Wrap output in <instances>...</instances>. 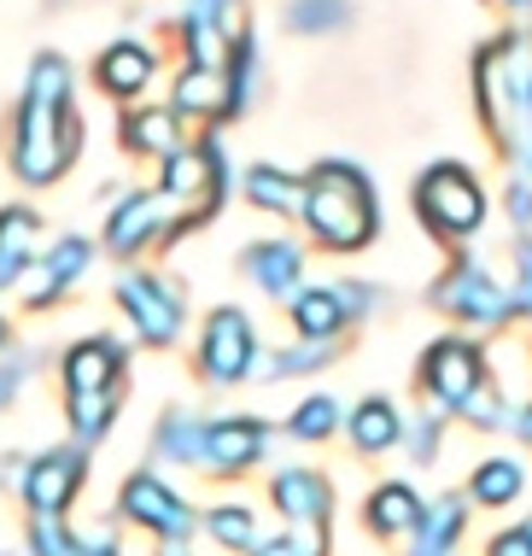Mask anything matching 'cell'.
<instances>
[{
    "label": "cell",
    "mask_w": 532,
    "mask_h": 556,
    "mask_svg": "<svg viewBox=\"0 0 532 556\" xmlns=\"http://www.w3.org/2000/svg\"><path fill=\"white\" fill-rule=\"evenodd\" d=\"M76 153H83V112L71 94V65L59 53H36L7 117V164L18 182L48 188L76 164Z\"/></svg>",
    "instance_id": "obj_1"
},
{
    "label": "cell",
    "mask_w": 532,
    "mask_h": 556,
    "mask_svg": "<svg viewBox=\"0 0 532 556\" xmlns=\"http://www.w3.org/2000/svg\"><path fill=\"white\" fill-rule=\"evenodd\" d=\"M235 7L240 0H181V48H188V65H223V48L235 36Z\"/></svg>",
    "instance_id": "obj_18"
},
{
    "label": "cell",
    "mask_w": 532,
    "mask_h": 556,
    "mask_svg": "<svg viewBox=\"0 0 532 556\" xmlns=\"http://www.w3.org/2000/svg\"><path fill=\"white\" fill-rule=\"evenodd\" d=\"M159 77V53L147 41H112L100 59H94V88L112 100H135L147 94V83Z\"/></svg>",
    "instance_id": "obj_21"
},
{
    "label": "cell",
    "mask_w": 532,
    "mask_h": 556,
    "mask_svg": "<svg viewBox=\"0 0 532 556\" xmlns=\"http://www.w3.org/2000/svg\"><path fill=\"white\" fill-rule=\"evenodd\" d=\"M474 112L509 170L532 164V24H509L474 53Z\"/></svg>",
    "instance_id": "obj_2"
},
{
    "label": "cell",
    "mask_w": 532,
    "mask_h": 556,
    "mask_svg": "<svg viewBox=\"0 0 532 556\" xmlns=\"http://www.w3.org/2000/svg\"><path fill=\"white\" fill-rule=\"evenodd\" d=\"M117 311L129 317V328L141 334V345L164 352V345L181 340V323H188V299L170 276H152V269H129L117 276Z\"/></svg>",
    "instance_id": "obj_11"
},
{
    "label": "cell",
    "mask_w": 532,
    "mask_h": 556,
    "mask_svg": "<svg viewBox=\"0 0 532 556\" xmlns=\"http://www.w3.org/2000/svg\"><path fill=\"white\" fill-rule=\"evenodd\" d=\"M527 170H532V164H527Z\"/></svg>",
    "instance_id": "obj_49"
},
{
    "label": "cell",
    "mask_w": 532,
    "mask_h": 556,
    "mask_svg": "<svg viewBox=\"0 0 532 556\" xmlns=\"http://www.w3.org/2000/svg\"><path fill=\"white\" fill-rule=\"evenodd\" d=\"M240 193H246L257 212H269V217H299L304 176H287V170H276V164H252V170L240 176Z\"/></svg>",
    "instance_id": "obj_29"
},
{
    "label": "cell",
    "mask_w": 532,
    "mask_h": 556,
    "mask_svg": "<svg viewBox=\"0 0 532 556\" xmlns=\"http://www.w3.org/2000/svg\"><path fill=\"white\" fill-rule=\"evenodd\" d=\"M117 410H124V393H65V422L76 433V445H100L112 433Z\"/></svg>",
    "instance_id": "obj_32"
},
{
    "label": "cell",
    "mask_w": 532,
    "mask_h": 556,
    "mask_svg": "<svg viewBox=\"0 0 532 556\" xmlns=\"http://www.w3.org/2000/svg\"><path fill=\"white\" fill-rule=\"evenodd\" d=\"M409 205H416L421 229H428L439 247H468V240L485 229V217H492L485 182L456 159L428 164V170L416 176V188H409Z\"/></svg>",
    "instance_id": "obj_5"
},
{
    "label": "cell",
    "mask_w": 532,
    "mask_h": 556,
    "mask_svg": "<svg viewBox=\"0 0 532 556\" xmlns=\"http://www.w3.org/2000/svg\"><path fill=\"white\" fill-rule=\"evenodd\" d=\"M12 345V323H7V311H0V352Z\"/></svg>",
    "instance_id": "obj_46"
},
{
    "label": "cell",
    "mask_w": 532,
    "mask_h": 556,
    "mask_svg": "<svg viewBox=\"0 0 532 556\" xmlns=\"http://www.w3.org/2000/svg\"><path fill=\"white\" fill-rule=\"evenodd\" d=\"M269 440H276V428H269L264 416H211L200 475L205 480H240L246 469H257V463L269 457Z\"/></svg>",
    "instance_id": "obj_13"
},
{
    "label": "cell",
    "mask_w": 532,
    "mask_h": 556,
    "mask_svg": "<svg viewBox=\"0 0 532 556\" xmlns=\"http://www.w3.org/2000/svg\"><path fill=\"white\" fill-rule=\"evenodd\" d=\"M299 223L322 252H363L380 235V193L369 170L352 159H322L304 170V200Z\"/></svg>",
    "instance_id": "obj_4"
},
{
    "label": "cell",
    "mask_w": 532,
    "mask_h": 556,
    "mask_svg": "<svg viewBox=\"0 0 532 556\" xmlns=\"http://www.w3.org/2000/svg\"><path fill=\"white\" fill-rule=\"evenodd\" d=\"M269 504L281 509V521H328L333 480L322 469H276L269 475Z\"/></svg>",
    "instance_id": "obj_20"
},
{
    "label": "cell",
    "mask_w": 532,
    "mask_h": 556,
    "mask_svg": "<svg viewBox=\"0 0 532 556\" xmlns=\"http://www.w3.org/2000/svg\"><path fill=\"white\" fill-rule=\"evenodd\" d=\"M480 7L504 12V18H515V24H532V0H480Z\"/></svg>",
    "instance_id": "obj_43"
},
{
    "label": "cell",
    "mask_w": 532,
    "mask_h": 556,
    "mask_svg": "<svg viewBox=\"0 0 532 556\" xmlns=\"http://www.w3.org/2000/svg\"><path fill=\"white\" fill-rule=\"evenodd\" d=\"M340 357V340H287L276 352H264V375L269 381H293V375H322Z\"/></svg>",
    "instance_id": "obj_31"
},
{
    "label": "cell",
    "mask_w": 532,
    "mask_h": 556,
    "mask_svg": "<svg viewBox=\"0 0 532 556\" xmlns=\"http://www.w3.org/2000/svg\"><path fill=\"white\" fill-rule=\"evenodd\" d=\"M159 556H193L188 545H159Z\"/></svg>",
    "instance_id": "obj_47"
},
{
    "label": "cell",
    "mask_w": 532,
    "mask_h": 556,
    "mask_svg": "<svg viewBox=\"0 0 532 556\" xmlns=\"http://www.w3.org/2000/svg\"><path fill=\"white\" fill-rule=\"evenodd\" d=\"M36 240H41V217L29 205H7L0 212V288L24 281V269L36 264Z\"/></svg>",
    "instance_id": "obj_26"
},
{
    "label": "cell",
    "mask_w": 532,
    "mask_h": 556,
    "mask_svg": "<svg viewBox=\"0 0 532 556\" xmlns=\"http://www.w3.org/2000/svg\"><path fill=\"white\" fill-rule=\"evenodd\" d=\"M421 516H428V498H421L409 480H380L369 498H363V528H369V539H380V545L409 539L421 528Z\"/></svg>",
    "instance_id": "obj_19"
},
{
    "label": "cell",
    "mask_w": 532,
    "mask_h": 556,
    "mask_svg": "<svg viewBox=\"0 0 532 556\" xmlns=\"http://www.w3.org/2000/svg\"><path fill=\"white\" fill-rule=\"evenodd\" d=\"M380 293L369 281H304L287 299V317H293L299 340H340L345 328H357L363 317H375Z\"/></svg>",
    "instance_id": "obj_9"
},
{
    "label": "cell",
    "mask_w": 532,
    "mask_h": 556,
    "mask_svg": "<svg viewBox=\"0 0 532 556\" xmlns=\"http://www.w3.org/2000/svg\"><path fill=\"white\" fill-rule=\"evenodd\" d=\"M235 264H240V276H246L264 299H293L304 288V247H299V240H287V235L252 240Z\"/></svg>",
    "instance_id": "obj_17"
},
{
    "label": "cell",
    "mask_w": 532,
    "mask_h": 556,
    "mask_svg": "<svg viewBox=\"0 0 532 556\" xmlns=\"http://www.w3.org/2000/svg\"><path fill=\"white\" fill-rule=\"evenodd\" d=\"M88 486V445H48L18 463V498L29 516H65Z\"/></svg>",
    "instance_id": "obj_12"
},
{
    "label": "cell",
    "mask_w": 532,
    "mask_h": 556,
    "mask_svg": "<svg viewBox=\"0 0 532 556\" xmlns=\"http://www.w3.org/2000/svg\"><path fill=\"white\" fill-rule=\"evenodd\" d=\"M485 556H532V528H527V521H521V528H504L492 545H485Z\"/></svg>",
    "instance_id": "obj_41"
},
{
    "label": "cell",
    "mask_w": 532,
    "mask_h": 556,
    "mask_svg": "<svg viewBox=\"0 0 532 556\" xmlns=\"http://www.w3.org/2000/svg\"><path fill=\"white\" fill-rule=\"evenodd\" d=\"M264 364V345H257V328L240 305H217L200 328V345H193V375L205 387H240L252 381V369Z\"/></svg>",
    "instance_id": "obj_8"
},
{
    "label": "cell",
    "mask_w": 532,
    "mask_h": 556,
    "mask_svg": "<svg viewBox=\"0 0 532 556\" xmlns=\"http://www.w3.org/2000/svg\"><path fill=\"white\" fill-rule=\"evenodd\" d=\"M340 428H345V410H340L333 393H311L293 416H287V440H299V445H322Z\"/></svg>",
    "instance_id": "obj_34"
},
{
    "label": "cell",
    "mask_w": 532,
    "mask_h": 556,
    "mask_svg": "<svg viewBox=\"0 0 532 556\" xmlns=\"http://www.w3.org/2000/svg\"><path fill=\"white\" fill-rule=\"evenodd\" d=\"M445 422L451 416L445 410H421L416 422H404V451H409V463H416V469H428V463H439V445H445Z\"/></svg>",
    "instance_id": "obj_37"
},
{
    "label": "cell",
    "mask_w": 532,
    "mask_h": 556,
    "mask_svg": "<svg viewBox=\"0 0 532 556\" xmlns=\"http://www.w3.org/2000/svg\"><path fill=\"white\" fill-rule=\"evenodd\" d=\"M83 556H124L117 539H83Z\"/></svg>",
    "instance_id": "obj_44"
},
{
    "label": "cell",
    "mask_w": 532,
    "mask_h": 556,
    "mask_svg": "<svg viewBox=\"0 0 532 556\" xmlns=\"http://www.w3.org/2000/svg\"><path fill=\"white\" fill-rule=\"evenodd\" d=\"M105 252L112 258H141L147 247H170V212H164V193L159 188H135L112 205L105 217Z\"/></svg>",
    "instance_id": "obj_14"
},
{
    "label": "cell",
    "mask_w": 532,
    "mask_h": 556,
    "mask_svg": "<svg viewBox=\"0 0 532 556\" xmlns=\"http://www.w3.org/2000/svg\"><path fill=\"white\" fill-rule=\"evenodd\" d=\"M428 305L439 311V317H451L463 334H497V328L515 323L509 281L468 247H451V264L433 276Z\"/></svg>",
    "instance_id": "obj_6"
},
{
    "label": "cell",
    "mask_w": 532,
    "mask_h": 556,
    "mask_svg": "<svg viewBox=\"0 0 532 556\" xmlns=\"http://www.w3.org/2000/svg\"><path fill=\"white\" fill-rule=\"evenodd\" d=\"M257 83H264V59H257V36L252 29H235L223 48V94H228V117H246L257 100Z\"/></svg>",
    "instance_id": "obj_25"
},
{
    "label": "cell",
    "mask_w": 532,
    "mask_h": 556,
    "mask_svg": "<svg viewBox=\"0 0 532 556\" xmlns=\"http://www.w3.org/2000/svg\"><path fill=\"white\" fill-rule=\"evenodd\" d=\"M521 492H527V469L515 457H485L468 475V504H480V509H509Z\"/></svg>",
    "instance_id": "obj_30"
},
{
    "label": "cell",
    "mask_w": 532,
    "mask_h": 556,
    "mask_svg": "<svg viewBox=\"0 0 532 556\" xmlns=\"http://www.w3.org/2000/svg\"><path fill=\"white\" fill-rule=\"evenodd\" d=\"M281 24L293 36H340L352 29V0H287Z\"/></svg>",
    "instance_id": "obj_35"
},
{
    "label": "cell",
    "mask_w": 532,
    "mask_h": 556,
    "mask_svg": "<svg viewBox=\"0 0 532 556\" xmlns=\"http://www.w3.org/2000/svg\"><path fill=\"white\" fill-rule=\"evenodd\" d=\"M152 457L170 463V469H200L205 463V422L188 410H164L152 428Z\"/></svg>",
    "instance_id": "obj_28"
},
{
    "label": "cell",
    "mask_w": 532,
    "mask_h": 556,
    "mask_svg": "<svg viewBox=\"0 0 532 556\" xmlns=\"http://www.w3.org/2000/svg\"><path fill=\"white\" fill-rule=\"evenodd\" d=\"M94 264V240H83V235H65V240H53L48 252L36 258V269H29V288H24V305L29 311H48L59 305L76 281H83V269Z\"/></svg>",
    "instance_id": "obj_16"
},
{
    "label": "cell",
    "mask_w": 532,
    "mask_h": 556,
    "mask_svg": "<svg viewBox=\"0 0 532 556\" xmlns=\"http://www.w3.org/2000/svg\"><path fill=\"white\" fill-rule=\"evenodd\" d=\"M117 516L129 521V528L152 533L159 545H188L193 528H200V516H193V504L181 498L164 475L152 469H135L124 486H117Z\"/></svg>",
    "instance_id": "obj_10"
},
{
    "label": "cell",
    "mask_w": 532,
    "mask_h": 556,
    "mask_svg": "<svg viewBox=\"0 0 532 556\" xmlns=\"http://www.w3.org/2000/svg\"><path fill=\"white\" fill-rule=\"evenodd\" d=\"M24 551L29 556H83V539L65 528V516H29Z\"/></svg>",
    "instance_id": "obj_38"
},
{
    "label": "cell",
    "mask_w": 532,
    "mask_h": 556,
    "mask_svg": "<svg viewBox=\"0 0 532 556\" xmlns=\"http://www.w3.org/2000/svg\"><path fill=\"white\" fill-rule=\"evenodd\" d=\"M170 106L181 117H200V124H217L228 117V94H223V65H181V77L170 88Z\"/></svg>",
    "instance_id": "obj_27"
},
{
    "label": "cell",
    "mask_w": 532,
    "mask_h": 556,
    "mask_svg": "<svg viewBox=\"0 0 532 556\" xmlns=\"http://www.w3.org/2000/svg\"><path fill=\"white\" fill-rule=\"evenodd\" d=\"M463 533H468V492H439V498H428L421 528L409 533V556H456Z\"/></svg>",
    "instance_id": "obj_24"
},
{
    "label": "cell",
    "mask_w": 532,
    "mask_h": 556,
    "mask_svg": "<svg viewBox=\"0 0 532 556\" xmlns=\"http://www.w3.org/2000/svg\"><path fill=\"white\" fill-rule=\"evenodd\" d=\"M200 528H205L211 545L228 551V556H252V545L264 539V533H257V516H252L246 504H217V509L200 521Z\"/></svg>",
    "instance_id": "obj_33"
},
{
    "label": "cell",
    "mask_w": 532,
    "mask_h": 556,
    "mask_svg": "<svg viewBox=\"0 0 532 556\" xmlns=\"http://www.w3.org/2000/svg\"><path fill=\"white\" fill-rule=\"evenodd\" d=\"M124 375H129V345L112 334H88L59 357L65 393H124Z\"/></svg>",
    "instance_id": "obj_15"
},
{
    "label": "cell",
    "mask_w": 532,
    "mask_h": 556,
    "mask_svg": "<svg viewBox=\"0 0 532 556\" xmlns=\"http://www.w3.org/2000/svg\"><path fill=\"white\" fill-rule=\"evenodd\" d=\"M504 217H509L515 235L532 229V170H509V182H504Z\"/></svg>",
    "instance_id": "obj_40"
},
{
    "label": "cell",
    "mask_w": 532,
    "mask_h": 556,
    "mask_svg": "<svg viewBox=\"0 0 532 556\" xmlns=\"http://www.w3.org/2000/svg\"><path fill=\"white\" fill-rule=\"evenodd\" d=\"M24 375H29V357H7V364H0V410H7L12 399H18Z\"/></svg>",
    "instance_id": "obj_42"
},
{
    "label": "cell",
    "mask_w": 532,
    "mask_h": 556,
    "mask_svg": "<svg viewBox=\"0 0 532 556\" xmlns=\"http://www.w3.org/2000/svg\"><path fill=\"white\" fill-rule=\"evenodd\" d=\"M328 551H333L328 521H287L281 533H269L252 545V556H328Z\"/></svg>",
    "instance_id": "obj_36"
},
{
    "label": "cell",
    "mask_w": 532,
    "mask_h": 556,
    "mask_svg": "<svg viewBox=\"0 0 532 556\" xmlns=\"http://www.w3.org/2000/svg\"><path fill=\"white\" fill-rule=\"evenodd\" d=\"M117 141L135 159H170L188 135H181V112L176 106H129L117 124Z\"/></svg>",
    "instance_id": "obj_22"
},
{
    "label": "cell",
    "mask_w": 532,
    "mask_h": 556,
    "mask_svg": "<svg viewBox=\"0 0 532 556\" xmlns=\"http://www.w3.org/2000/svg\"><path fill=\"white\" fill-rule=\"evenodd\" d=\"M509 305H515V323L532 317V229L509 235Z\"/></svg>",
    "instance_id": "obj_39"
},
{
    "label": "cell",
    "mask_w": 532,
    "mask_h": 556,
    "mask_svg": "<svg viewBox=\"0 0 532 556\" xmlns=\"http://www.w3.org/2000/svg\"><path fill=\"white\" fill-rule=\"evenodd\" d=\"M515 433H521V445H532V404H527L521 416H515Z\"/></svg>",
    "instance_id": "obj_45"
},
{
    "label": "cell",
    "mask_w": 532,
    "mask_h": 556,
    "mask_svg": "<svg viewBox=\"0 0 532 556\" xmlns=\"http://www.w3.org/2000/svg\"><path fill=\"white\" fill-rule=\"evenodd\" d=\"M159 193H164V212H170V240L211 223L217 205H223V193H228L223 147L211 141V135L181 141L170 159H159Z\"/></svg>",
    "instance_id": "obj_7"
},
{
    "label": "cell",
    "mask_w": 532,
    "mask_h": 556,
    "mask_svg": "<svg viewBox=\"0 0 532 556\" xmlns=\"http://www.w3.org/2000/svg\"><path fill=\"white\" fill-rule=\"evenodd\" d=\"M416 393L433 404V410L468 422L474 433H504L515 428V410L504 399V387L485 369V352L474 334H439L416 364Z\"/></svg>",
    "instance_id": "obj_3"
},
{
    "label": "cell",
    "mask_w": 532,
    "mask_h": 556,
    "mask_svg": "<svg viewBox=\"0 0 532 556\" xmlns=\"http://www.w3.org/2000/svg\"><path fill=\"white\" fill-rule=\"evenodd\" d=\"M345 440H352L357 457H387V451H398L404 445V416H398V404L392 399H357L352 404V416H345Z\"/></svg>",
    "instance_id": "obj_23"
},
{
    "label": "cell",
    "mask_w": 532,
    "mask_h": 556,
    "mask_svg": "<svg viewBox=\"0 0 532 556\" xmlns=\"http://www.w3.org/2000/svg\"><path fill=\"white\" fill-rule=\"evenodd\" d=\"M527 528H532V521H527Z\"/></svg>",
    "instance_id": "obj_48"
}]
</instances>
